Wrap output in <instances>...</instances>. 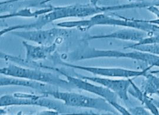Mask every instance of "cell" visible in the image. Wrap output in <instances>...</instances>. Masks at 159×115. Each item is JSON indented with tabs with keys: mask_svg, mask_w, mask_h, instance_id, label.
I'll return each instance as SVG.
<instances>
[{
	"mask_svg": "<svg viewBox=\"0 0 159 115\" xmlns=\"http://www.w3.org/2000/svg\"><path fill=\"white\" fill-rule=\"evenodd\" d=\"M118 17L113 18L101 13L92 16L89 20L62 22L57 24V26L61 28H77L81 31H86L96 25H113L139 29L148 33L159 32V25L148 23L147 20Z\"/></svg>",
	"mask_w": 159,
	"mask_h": 115,
	"instance_id": "obj_1",
	"label": "cell"
},
{
	"mask_svg": "<svg viewBox=\"0 0 159 115\" xmlns=\"http://www.w3.org/2000/svg\"><path fill=\"white\" fill-rule=\"evenodd\" d=\"M70 56L75 60L104 58H128L145 63L148 66L159 67V56L136 50H133L132 52H124L114 50H100L86 46L70 54Z\"/></svg>",
	"mask_w": 159,
	"mask_h": 115,
	"instance_id": "obj_2",
	"label": "cell"
},
{
	"mask_svg": "<svg viewBox=\"0 0 159 115\" xmlns=\"http://www.w3.org/2000/svg\"><path fill=\"white\" fill-rule=\"evenodd\" d=\"M43 94L59 100L63 102L66 106L97 110L114 115H117L118 112L106 99L99 96L98 98H91L79 93L60 92L54 89Z\"/></svg>",
	"mask_w": 159,
	"mask_h": 115,
	"instance_id": "obj_3",
	"label": "cell"
},
{
	"mask_svg": "<svg viewBox=\"0 0 159 115\" xmlns=\"http://www.w3.org/2000/svg\"><path fill=\"white\" fill-rule=\"evenodd\" d=\"M39 67L56 71L61 75L64 76L67 78V80L74 87H76L77 88L86 92L96 94L99 97L104 98L119 113L122 115H130V113L129 112V110L127 109L126 108L119 104L117 102L118 96H117V94L114 93L113 92H112L111 90H109L107 88L102 86V85H100L98 84L95 85V84L91 83L90 82H89V81L83 79L76 76H73L71 75H69L68 74H67L65 72V71H63L60 69L54 68L50 66H44L40 64H39Z\"/></svg>",
	"mask_w": 159,
	"mask_h": 115,
	"instance_id": "obj_4",
	"label": "cell"
},
{
	"mask_svg": "<svg viewBox=\"0 0 159 115\" xmlns=\"http://www.w3.org/2000/svg\"><path fill=\"white\" fill-rule=\"evenodd\" d=\"M0 73L14 77L40 81L64 89H70L73 86L67 80H65L52 73L43 71L37 69L25 68L14 64H10L7 67L1 68Z\"/></svg>",
	"mask_w": 159,
	"mask_h": 115,
	"instance_id": "obj_5",
	"label": "cell"
},
{
	"mask_svg": "<svg viewBox=\"0 0 159 115\" xmlns=\"http://www.w3.org/2000/svg\"><path fill=\"white\" fill-rule=\"evenodd\" d=\"M46 94L35 95L24 93H15L12 94L2 96L0 99L1 107L10 106H38L48 109L54 110L60 113H66L63 102L50 99Z\"/></svg>",
	"mask_w": 159,
	"mask_h": 115,
	"instance_id": "obj_6",
	"label": "cell"
},
{
	"mask_svg": "<svg viewBox=\"0 0 159 115\" xmlns=\"http://www.w3.org/2000/svg\"><path fill=\"white\" fill-rule=\"evenodd\" d=\"M12 34L25 40L36 43L39 45L50 46L54 43L60 44L63 39L69 34L66 29H53L35 30L27 31H12Z\"/></svg>",
	"mask_w": 159,
	"mask_h": 115,
	"instance_id": "obj_7",
	"label": "cell"
},
{
	"mask_svg": "<svg viewBox=\"0 0 159 115\" xmlns=\"http://www.w3.org/2000/svg\"><path fill=\"white\" fill-rule=\"evenodd\" d=\"M58 63L67 67H70L75 69L83 70L93 75L100 77L110 78H124L132 79L143 76L148 72L152 67L148 66L143 70H134L130 69L119 68V67H88L76 65L74 64L67 63L60 60H58Z\"/></svg>",
	"mask_w": 159,
	"mask_h": 115,
	"instance_id": "obj_8",
	"label": "cell"
},
{
	"mask_svg": "<svg viewBox=\"0 0 159 115\" xmlns=\"http://www.w3.org/2000/svg\"><path fill=\"white\" fill-rule=\"evenodd\" d=\"M74 76L107 88L116 93L118 98L125 102L129 100V89L131 85L132 79L119 78L116 79L100 76H86L79 74H75Z\"/></svg>",
	"mask_w": 159,
	"mask_h": 115,
	"instance_id": "obj_9",
	"label": "cell"
},
{
	"mask_svg": "<svg viewBox=\"0 0 159 115\" xmlns=\"http://www.w3.org/2000/svg\"><path fill=\"white\" fill-rule=\"evenodd\" d=\"M154 33H148L139 29L133 28H125L117 30L106 34L96 35L89 36L87 40L102 39H114L120 40L131 41L135 43H140L148 36L153 34Z\"/></svg>",
	"mask_w": 159,
	"mask_h": 115,
	"instance_id": "obj_10",
	"label": "cell"
},
{
	"mask_svg": "<svg viewBox=\"0 0 159 115\" xmlns=\"http://www.w3.org/2000/svg\"><path fill=\"white\" fill-rule=\"evenodd\" d=\"M50 85L41 83L40 81L31 80L25 79L14 77L8 76L7 77L4 75L1 76L0 77V86H17L25 87H29L38 90L41 93L44 94L46 92L51 91L54 90Z\"/></svg>",
	"mask_w": 159,
	"mask_h": 115,
	"instance_id": "obj_11",
	"label": "cell"
},
{
	"mask_svg": "<svg viewBox=\"0 0 159 115\" xmlns=\"http://www.w3.org/2000/svg\"><path fill=\"white\" fill-rule=\"evenodd\" d=\"M23 46L26 50V60L30 62H35L39 60L46 59L55 52L57 43L50 46H34L30 44L26 41H23Z\"/></svg>",
	"mask_w": 159,
	"mask_h": 115,
	"instance_id": "obj_12",
	"label": "cell"
},
{
	"mask_svg": "<svg viewBox=\"0 0 159 115\" xmlns=\"http://www.w3.org/2000/svg\"><path fill=\"white\" fill-rule=\"evenodd\" d=\"M141 89L149 97L159 96V76L152 72H148L143 76Z\"/></svg>",
	"mask_w": 159,
	"mask_h": 115,
	"instance_id": "obj_13",
	"label": "cell"
},
{
	"mask_svg": "<svg viewBox=\"0 0 159 115\" xmlns=\"http://www.w3.org/2000/svg\"><path fill=\"white\" fill-rule=\"evenodd\" d=\"M137 45H142V44H159V32L154 33L146 38L144 39L140 43H134Z\"/></svg>",
	"mask_w": 159,
	"mask_h": 115,
	"instance_id": "obj_14",
	"label": "cell"
},
{
	"mask_svg": "<svg viewBox=\"0 0 159 115\" xmlns=\"http://www.w3.org/2000/svg\"><path fill=\"white\" fill-rule=\"evenodd\" d=\"M130 115H149L151 113L144 107H135L128 109Z\"/></svg>",
	"mask_w": 159,
	"mask_h": 115,
	"instance_id": "obj_15",
	"label": "cell"
},
{
	"mask_svg": "<svg viewBox=\"0 0 159 115\" xmlns=\"http://www.w3.org/2000/svg\"><path fill=\"white\" fill-rule=\"evenodd\" d=\"M152 100L153 101L154 104L156 105V106L159 109V100L154 99L153 97H152Z\"/></svg>",
	"mask_w": 159,
	"mask_h": 115,
	"instance_id": "obj_16",
	"label": "cell"
},
{
	"mask_svg": "<svg viewBox=\"0 0 159 115\" xmlns=\"http://www.w3.org/2000/svg\"><path fill=\"white\" fill-rule=\"evenodd\" d=\"M129 1H130V2H132V1H136V0H128Z\"/></svg>",
	"mask_w": 159,
	"mask_h": 115,
	"instance_id": "obj_17",
	"label": "cell"
}]
</instances>
